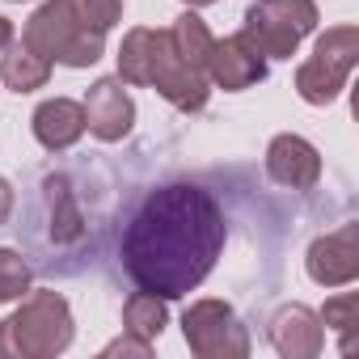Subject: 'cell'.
Wrapping results in <instances>:
<instances>
[{
  "instance_id": "14",
  "label": "cell",
  "mask_w": 359,
  "mask_h": 359,
  "mask_svg": "<svg viewBox=\"0 0 359 359\" xmlns=\"http://www.w3.org/2000/svg\"><path fill=\"white\" fill-rule=\"evenodd\" d=\"M34 135L47 152H64L85 135V106L68 97H51L34 110Z\"/></svg>"
},
{
  "instance_id": "18",
  "label": "cell",
  "mask_w": 359,
  "mask_h": 359,
  "mask_svg": "<svg viewBox=\"0 0 359 359\" xmlns=\"http://www.w3.org/2000/svg\"><path fill=\"white\" fill-rule=\"evenodd\" d=\"M355 317H359V296H355V292H342V296L325 300L321 321H325L330 330H338V334H342V351H351V346H355V338H351V330L359 325Z\"/></svg>"
},
{
  "instance_id": "4",
  "label": "cell",
  "mask_w": 359,
  "mask_h": 359,
  "mask_svg": "<svg viewBox=\"0 0 359 359\" xmlns=\"http://www.w3.org/2000/svg\"><path fill=\"white\" fill-rule=\"evenodd\" d=\"M22 47L43 55L47 64H68V68H89L102 60L106 47V30H93L76 0H47V5L26 22L22 30Z\"/></svg>"
},
{
  "instance_id": "15",
  "label": "cell",
  "mask_w": 359,
  "mask_h": 359,
  "mask_svg": "<svg viewBox=\"0 0 359 359\" xmlns=\"http://www.w3.org/2000/svg\"><path fill=\"white\" fill-rule=\"evenodd\" d=\"M169 39H173V47H177V55H182L195 72H203L208 76V60H212V30H208V22L203 18H195V13H182L173 22V30H169Z\"/></svg>"
},
{
  "instance_id": "16",
  "label": "cell",
  "mask_w": 359,
  "mask_h": 359,
  "mask_svg": "<svg viewBox=\"0 0 359 359\" xmlns=\"http://www.w3.org/2000/svg\"><path fill=\"white\" fill-rule=\"evenodd\" d=\"M123 330L135 334V338H144V342H152V338L165 330V300L135 287V292L127 296V304H123Z\"/></svg>"
},
{
  "instance_id": "22",
  "label": "cell",
  "mask_w": 359,
  "mask_h": 359,
  "mask_svg": "<svg viewBox=\"0 0 359 359\" xmlns=\"http://www.w3.org/2000/svg\"><path fill=\"white\" fill-rule=\"evenodd\" d=\"M13 208H18V195H13V187L5 182V177H0V224H9Z\"/></svg>"
},
{
  "instance_id": "20",
  "label": "cell",
  "mask_w": 359,
  "mask_h": 359,
  "mask_svg": "<svg viewBox=\"0 0 359 359\" xmlns=\"http://www.w3.org/2000/svg\"><path fill=\"white\" fill-rule=\"evenodd\" d=\"M76 9L93 30H110L123 13V0H76Z\"/></svg>"
},
{
  "instance_id": "19",
  "label": "cell",
  "mask_w": 359,
  "mask_h": 359,
  "mask_svg": "<svg viewBox=\"0 0 359 359\" xmlns=\"http://www.w3.org/2000/svg\"><path fill=\"white\" fill-rule=\"evenodd\" d=\"M30 287V266L22 262V254L0 250V300H18Z\"/></svg>"
},
{
  "instance_id": "2",
  "label": "cell",
  "mask_w": 359,
  "mask_h": 359,
  "mask_svg": "<svg viewBox=\"0 0 359 359\" xmlns=\"http://www.w3.org/2000/svg\"><path fill=\"white\" fill-rule=\"evenodd\" d=\"M76 173H47L30 203V224H22L30 266L39 275H76L97 254V212L81 203Z\"/></svg>"
},
{
  "instance_id": "24",
  "label": "cell",
  "mask_w": 359,
  "mask_h": 359,
  "mask_svg": "<svg viewBox=\"0 0 359 359\" xmlns=\"http://www.w3.org/2000/svg\"><path fill=\"white\" fill-rule=\"evenodd\" d=\"M187 5H216V0H187Z\"/></svg>"
},
{
  "instance_id": "11",
  "label": "cell",
  "mask_w": 359,
  "mask_h": 359,
  "mask_svg": "<svg viewBox=\"0 0 359 359\" xmlns=\"http://www.w3.org/2000/svg\"><path fill=\"white\" fill-rule=\"evenodd\" d=\"M266 76V55L245 39L233 34L224 43H212V60H208V81L224 85V89H250Z\"/></svg>"
},
{
  "instance_id": "7",
  "label": "cell",
  "mask_w": 359,
  "mask_h": 359,
  "mask_svg": "<svg viewBox=\"0 0 359 359\" xmlns=\"http://www.w3.org/2000/svg\"><path fill=\"white\" fill-rule=\"evenodd\" d=\"M355 55H359V34L355 26H338V30H325L317 39V51L309 64H300L296 72V89L304 102L313 106H325L342 93L351 68H355Z\"/></svg>"
},
{
  "instance_id": "17",
  "label": "cell",
  "mask_w": 359,
  "mask_h": 359,
  "mask_svg": "<svg viewBox=\"0 0 359 359\" xmlns=\"http://www.w3.org/2000/svg\"><path fill=\"white\" fill-rule=\"evenodd\" d=\"M0 76H5V85H9L13 93H30V89H43V85H47V76H51V64H47L43 55L26 51V47L18 43V47H9V55H5V68H0Z\"/></svg>"
},
{
  "instance_id": "5",
  "label": "cell",
  "mask_w": 359,
  "mask_h": 359,
  "mask_svg": "<svg viewBox=\"0 0 359 359\" xmlns=\"http://www.w3.org/2000/svg\"><path fill=\"white\" fill-rule=\"evenodd\" d=\"M72 342V313L60 292H34L0 321V355H60Z\"/></svg>"
},
{
  "instance_id": "10",
  "label": "cell",
  "mask_w": 359,
  "mask_h": 359,
  "mask_svg": "<svg viewBox=\"0 0 359 359\" xmlns=\"http://www.w3.org/2000/svg\"><path fill=\"white\" fill-rule=\"evenodd\" d=\"M266 173H271V182L287 191H313L321 177V156L300 135H275L266 148Z\"/></svg>"
},
{
  "instance_id": "21",
  "label": "cell",
  "mask_w": 359,
  "mask_h": 359,
  "mask_svg": "<svg viewBox=\"0 0 359 359\" xmlns=\"http://www.w3.org/2000/svg\"><path fill=\"white\" fill-rule=\"evenodd\" d=\"M127 351H131V355H148V342H144V338H135V334H127V338L110 342L102 355H127Z\"/></svg>"
},
{
  "instance_id": "3",
  "label": "cell",
  "mask_w": 359,
  "mask_h": 359,
  "mask_svg": "<svg viewBox=\"0 0 359 359\" xmlns=\"http://www.w3.org/2000/svg\"><path fill=\"white\" fill-rule=\"evenodd\" d=\"M118 81L152 85L165 102H173L187 114L208 106V76L177 55L169 30H131L118 47Z\"/></svg>"
},
{
  "instance_id": "12",
  "label": "cell",
  "mask_w": 359,
  "mask_h": 359,
  "mask_svg": "<svg viewBox=\"0 0 359 359\" xmlns=\"http://www.w3.org/2000/svg\"><path fill=\"white\" fill-rule=\"evenodd\" d=\"M359 229L342 224L338 233H325L309 245V275L325 287H342L359 275V250H355Z\"/></svg>"
},
{
  "instance_id": "23",
  "label": "cell",
  "mask_w": 359,
  "mask_h": 359,
  "mask_svg": "<svg viewBox=\"0 0 359 359\" xmlns=\"http://www.w3.org/2000/svg\"><path fill=\"white\" fill-rule=\"evenodd\" d=\"M9 43H13V26L0 18V47H9Z\"/></svg>"
},
{
  "instance_id": "8",
  "label": "cell",
  "mask_w": 359,
  "mask_h": 359,
  "mask_svg": "<svg viewBox=\"0 0 359 359\" xmlns=\"http://www.w3.org/2000/svg\"><path fill=\"white\" fill-rule=\"evenodd\" d=\"M182 330L195 355L203 359H220V355H250V334L245 325L233 317V309L224 300H199L182 313Z\"/></svg>"
},
{
  "instance_id": "1",
  "label": "cell",
  "mask_w": 359,
  "mask_h": 359,
  "mask_svg": "<svg viewBox=\"0 0 359 359\" xmlns=\"http://www.w3.org/2000/svg\"><path fill=\"white\" fill-rule=\"evenodd\" d=\"M229 241L220 199L199 182H161L140 195L118 229L123 275L161 300L191 296Z\"/></svg>"
},
{
  "instance_id": "13",
  "label": "cell",
  "mask_w": 359,
  "mask_h": 359,
  "mask_svg": "<svg viewBox=\"0 0 359 359\" xmlns=\"http://www.w3.org/2000/svg\"><path fill=\"white\" fill-rule=\"evenodd\" d=\"M271 342H275V351L279 355H292V359H300V355H317L321 351V317L313 313V309H304V304H287V309H279L275 317H271Z\"/></svg>"
},
{
  "instance_id": "9",
  "label": "cell",
  "mask_w": 359,
  "mask_h": 359,
  "mask_svg": "<svg viewBox=\"0 0 359 359\" xmlns=\"http://www.w3.org/2000/svg\"><path fill=\"white\" fill-rule=\"evenodd\" d=\"M131 123H135V106H131L123 81L118 76L97 81L89 89V97H85V131H93L97 140L114 144V140H123L131 131Z\"/></svg>"
},
{
  "instance_id": "6",
  "label": "cell",
  "mask_w": 359,
  "mask_h": 359,
  "mask_svg": "<svg viewBox=\"0 0 359 359\" xmlns=\"http://www.w3.org/2000/svg\"><path fill=\"white\" fill-rule=\"evenodd\" d=\"M317 26V5L313 0H258L245 13V39L271 55V60H292L300 39Z\"/></svg>"
}]
</instances>
